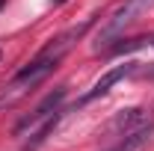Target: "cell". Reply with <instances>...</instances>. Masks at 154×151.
Instances as JSON below:
<instances>
[{"label": "cell", "instance_id": "cell-8", "mask_svg": "<svg viewBox=\"0 0 154 151\" xmlns=\"http://www.w3.org/2000/svg\"><path fill=\"white\" fill-rule=\"evenodd\" d=\"M0 57H3V54H0Z\"/></svg>", "mask_w": 154, "mask_h": 151}, {"label": "cell", "instance_id": "cell-2", "mask_svg": "<svg viewBox=\"0 0 154 151\" xmlns=\"http://www.w3.org/2000/svg\"><path fill=\"white\" fill-rule=\"evenodd\" d=\"M151 3H154V0H125L113 15H110V21L104 24V30L98 33V42H110L113 36H119V33H122L128 24H134L136 15H139V12H145Z\"/></svg>", "mask_w": 154, "mask_h": 151}, {"label": "cell", "instance_id": "cell-4", "mask_svg": "<svg viewBox=\"0 0 154 151\" xmlns=\"http://www.w3.org/2000/svg\"><path fill=\"white\" fill-rule=\"evenodd\" d=\"M145 125H151L148 110L134 107V110H122V113L116 116L113 122H110V131H113L116 136H125V133H134V131H139V128H145Z\"/></svg>", "mask_w": 154, "mask_h": 151}, {"label": "cell", "instance_id": "cell-3", "mask_svg": "<svg viewBox=\"0 0 154 151\" xmlns=\"http://www.w3.org/2000/svg\"><path fill=\"white\" fill-rule=\"evenodd\" d=\"M57 62H59V59L48 57V54H38V57L33 59L27 68H21V71H18V77L12 80V86H9V89H15V95L24 92V89H33L36 83H42L45 77H48L54 68H57Z\"/></svg>", "mask_w": 154, "mask_h": 151}, {"label": "cell", "instance_id": "cell-1", "mask_svg": "<svg viewBox=\"0 0 154 151\" xmlns=\"http://www.w3.org/2000/svg\"><path fill=\"white\" fill-rule=\"evenodd\" d=\"M62 98H65V89L59 86L57 92H51L33 113L24 119V122H18L15 136H24V133L30 131V139H24V148H27V151L38 148V145L48 139V133L54 131V125L59 122V104H62Z\"/></svg>", "mask_w": 154, "mask_h": 151}, {"label": "cell", "instance_id": "cell-7", "mask_svg": "<svg viewBox=\"0 0 154 151\" xmlns=\"http://www.w3.org/2000/svg\"><path fill=\"white\" fill-rule=\"evenodd\" d=\"M0 3H3V0H0Z\"/></svg>", "mask_w": 154, "mask_h": 151}, {"label": "cell", "instance_id": "cell-6", "mask_svg": "<svg viewBox=\"0 0 154 151\" xmlns=\"http://www.w3.org/2000/svg\"><path fill=\"white\" fill-rule=\"evenodd\" d=\"M145 45V39H131V42H119L110 48V54H125V51H136V48H142Z\"/></svg>", "mask_w": 154, "mask_h": 151}, {"label": "cell", "instance_id": "cell-5", "mask_svg": "<svg viewBox=\"0 0 154 151\" xmlns=\"http://www.w3.org/2000/svg\"><path fill=\"white\" fill-rule=\"evenodd\" d=\"M134 71H136V62H125V65H116L113 71H107V74L101 77V80H98V83L92 86V89H89V92L80 98V104H89V101H95V98H101V95H107V92H110V86H116L119 80H125L128 74H134Z\"/></svg>", "mask_w": 154, "mask_h": 151}]
</instances>
